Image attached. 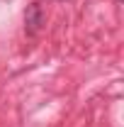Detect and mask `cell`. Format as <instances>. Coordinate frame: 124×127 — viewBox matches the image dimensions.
Segmentation results:
<instances>
[{
  "instance_id": "obj_1",
  "label": "cell",
  "mask_w": 124,
  "mask_h": 127,
  "mask_svg": "<svg viewBox=\"0 0 124 127\" xmlns=\"http://www.w3.org/2000/svg\"><path fill=\"white\" fill-rule=\"evenodd\" d=\"M41 25H44V12H41V7L37 2H32L27 7V12H24V27H27L29 34H37L41 30Z\"/></svg>"
}]
</instances>
